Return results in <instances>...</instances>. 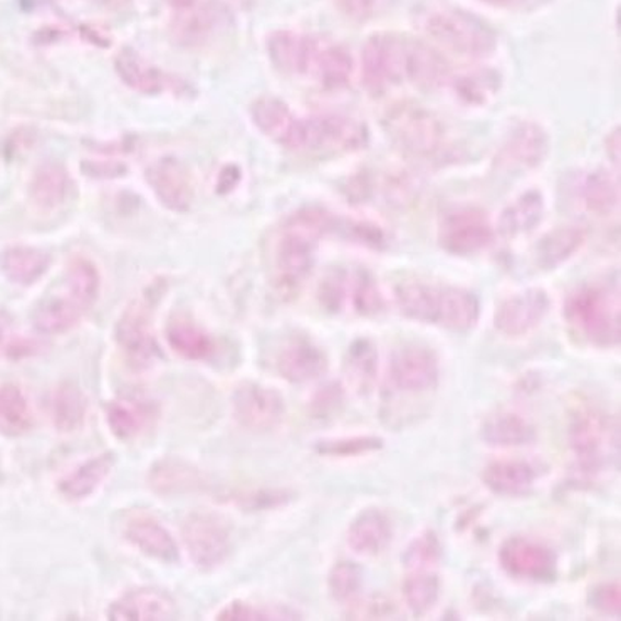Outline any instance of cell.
<instances>
[{
  "label": "cell",
  "instance_id": "c3c4849f",
  "mask_svg": "<svg viewBox=\"0 0 621 621\" xmlns=\"http://www.w3.org/2000/svg\"><path fill=\"white\" fill-rule=\"evenodd\" d=\"M0 352H2L5 358L18 361V359L39 355L43 352V343L14 333L11 326L5 321H2L0 323Z\"/></svg>",
  "mask_w": 621,
  "mask_h": 621
},
{
  "label": "cell",
  "instance_id": "4fadbf2b",
  "mask_svg": "<svg viewBox=\"0 0 621 621\" xmlns=\"http://www.w3.org/2000/svg\"><path fill=\"white\" fill-rule=\"evenodd\" d=\"M501 567L510 578L522 582L551 583L557 575V556L544 542L525 536H513L497 551Z\"/></svg>",
  "mask_w": 621,
  "mask_h": 621
},
{
  "label": "cell",
  "instance_id": "484cf974",
  "mask_svg": "<svg viewBox=\"0 0 621 621\" xmlns=\"http://www.w3.org/2000/svg\"><path fill=\"white\" fill-rule=\"evenodd\" d=\"M115 456L110 452L88 459L58 482L59 494L72 503L88 499L105 484L115 469Z\"/></svg>",
  "mask_w": 621,
  "mask_h": 621
},
{
  "label": "cell",
  "instance_id": "8992f818",
  "mask_svg": "<svg viewBox=\"0 0 621 621\" xmlns=\"http://www.w3.org/2000/svg\"><path fill=\"white\" fill-rule=\"evenodd\" d=\"M100 289V271L90 258H72L66 271L65 288L37 306L34 326L44 334H59L72 330L93 308Z\"/></svg>",
  "mask_w": 621,
  "mask_h": 621
},
{
  "label": "cell",
  "instance_id": "f5cc1de1",
  "mask_svg": "<svg viewBox=\"0 0 621 621\" xmlns=\"http://www.w3.org/2000/svg\"><path fill=\"white\" fill-rule=\"evenodd\" d=\"M340 9L345 12L348 18L356 19V21H364L373 14L375 2L377 0H336Z\"/></svg>",
  "mask_w": 621,
  "mask_h": 621
},
{
  "label": "cell",
  "instance_id": "f907efd6",
  "mask_svg": "<svg viewBox=\"0 0 621 621\" xmlns=\"http://www.w3.org/2000/svg\"><path fill=\"white\" fill-rule=\"evenodd\" d=\"M589 607L611 617H620L621 589L618 583H601L589 591Z\"/></svg>",
  "mask_w": 621,
  "mask_h": 621
},
{
  "label": "cell",
  "instance_id": "5b68a950",
  "mask_svg": "<svg viewBox=\"0 0 621 621\" xmlns=\"http://www.w3.org/2000/svg\"><path fill=\"white\" fill-rule=\"evenodd\" d=\"M395 299L400 313L409 320L459 333L472 330L481 314L479 299L456 286L406 280L396 288Z\"/></svg>",
  "mask_w": 621,
  "mask_h": 621
},
{
  "label": "cell",
  "instance_id": "74e56055",
  "mask_svg": "<svg viewBox=\"0 0 621 621\" xmlns=\"http://www.w3.org/2000/svg\"><path fill=\"white\" fill-rule=\"evenodd\" d=\"M542 214H544V204L541 194L528 192L504 210L499 220L501 234L506 238L528 234L539 226Z\"/></svg>",
  "mask_w": 621,
  "mask_h": 621
},
{
  "label": "cell",
  "instance_id": "60d3db41",
  "mask_svg": "<svg viewBox=\"0 0 621 621\" xmlns=\"http://www.w3.org/2000/svg\"><path fill=\"white\" fill-rule=\"evenodd\" d=\"M499 90V78L493 71H469L453 81L457 97L468 105H484Z\"/></svg>",
  "mask_w": 621,
  "mask_h": 621
},
{
  "label": "cell",
  "instance_id": "6da1fadb",
  "mask_svg": "<svg viewBox=\"0 0 621 621\" xmlns=\"http://www.w3.org/2000/svg\"><path fill=\"white\" fill-rule=\"evenodd\" d=\"M251 115L266 137L289 150L346 153L361 150L368 143V128L361 119L338 113L299 118L277 97H258Z\"/></svg>",
  "mask_w": 621,
  "mask_h": 621
},
{
  "label": "cell",
  "instance_id": "f1b7e54d",
  "mask_svg": "<svg viewBox=\"0 0 621 621\" xmlns=\"http://www.w3.org/2000/svg\"><path fill=\"white\" fill-rule=\"evenodd\" d=\"M481 438L487 446L499 449L529 446L536 440V428L519 413L499 412L485 418Z\"/></svg>",
  "mask_w": 621,
  "mask_h": 621
},
{
  "label": "cell",
  "instance_id": "836d02e7",
  "mask_svg": "<svg viewBox=\"0 0 621 621\" xmlns=\"http://www.w3.org/2000/svg\"><path fill=\"white\" fill-rule=\"evenodd\" d=\"M182 12L184 14L180 15L173 25V33L179 37L180 43L184 44H200L202 41L209 39L226 19L223 9L214 2L194 4Z\"/></svg>",
  "mask_w": 621,
  "mask_h": 621
},
{
  "label": "cell",
  "instance_id": "cb8c5ba5",
  "mask_svg": "<svg viewBox=\"0 0 621 621\" xmlns=\"http://www.w3.org/2000/svg\"><path fill=\"white\" fill-rule=\"evenodd\" d=\"M548 148L547 131L534 123H522L504 143L499 160L507 169H534L547 157Z\"/></svg>",
  "mask_w": 621,
  "mask_h": 621
},
{
  "label": "cell",
  "instance_id": "d6a6232c",
  "mask_svg": "<svg viewBox=\"0 0 621 621\" xmlns=\"http://www.w3.org/2000/svg\"><path fill=\"white\" fill-rule=\"evenodd\" d=\"M71 192V176L58 162H46L34 173L31 198L43 210H55L65 204Z\"/></svg>",
  "mask_w": 621,
  "mask_h": 621
},
{
  "label": "cell",
  "instance_id": "f6af8a7d",
  "mask_svg": "<svg viewBox=\"0 0 621 621\" xmlns=\"http://www.w3.org/2000/svg\"><path fill=\"white\" fill-rule=\"evenodd\" d=\"M383 438L377 435H358V437L324 438L314 444V450L326 457H356L377 452L383 449Z\"/></svg>",
  "mask_w": 621,
  "mask_h": 621
},
{
  "label": "cell",
  "instance_id": "bcb514c9",
  "mask_svg": "<svg viewBox=\"0 0 621 621\" xmlns=\"http://www.w3.org/2000/svg\"><path fill=\"white\" fill-rule=\"evenodd\" d=\"M296 614L288 610H271V608L255 607L244 600H234L227 603L217 613L220 621H267V620H298Z\"/></svg>",
  "mask_w": 621,
  "mask_h": 621
},
{
  "label": "cell",
  "instance_id": "44dd1931",
  "mask_svg": "<svg viewBox=\"0 0 621 621\" xmlns=\"http://www.w3.org/2000/svg\"><path fill=\"white\" fill-rule=\"evenodd\" d=\"M123 536L131 547L137 548L145 556L162 561V563H176L179 561V547L169 529L148 513H134L126 519Z\"/></svg>",
  "mask_w": 621,
  "mask_h": 621
},
{
  "label": "cell",
  "instance_id": "277c9868",
  "mask_svg": "<svg viewBox=\"0 0 621 621\" xmlns=\"http://www.w3.org/2000/svg\"><path fill=\"white\" fill-rule=\"evenodd\" d=\"M338 229V222L324 210H299L277 239L274 254V284L283 296H295L313 271L318 242Z\"/></svg>",
  "mask_w": 621,
  "mask_h": 621
},
{
  "label": "cell",
  "instance_id": "ee69618b",
  "mask_svg": "<svg viewBox=\"0 0 621 621\" xmlns=\"http://www.w3.org/2000/svg\"><path fill=\"white\" fill-rule=\"evenodd\" d=\"M582 198L589 212L608 214L618 202L617 185L607 173H589L583 182Z\"/></svg>",
  "mask_w": 621,
  "mask_h": 621
},
{
  "label": "cell",
  "instance_id": "603a6c76",
  "mask_svg": "<svg viewBox=\"0 0 621 621\" xmlns=\"http://www.w3.org/2000/svg\"><path fill=\"white\" fill-rule=\"evenodd\" d=\"M393 526L390 517L380 507L359 510L349 522L348 547L359 556H378L392 542Z\"/></svg>",
  "mask_w": 621,
  "mask_h": 621
},
{
  "label": "cell",
  "instance_id": "4dcf8cb0",
  "mask_svg": "<svg viewBox=\"0 0 621 621\" xmlns=\"http://www.w3.org/2000/svg\"><path fill=\"white\" fill-rule=\"evenodd\" d=\"M49 266V254L30 245H12L0 257V267L5 277L19 286H33L47 273Z\"/></svg>",
  "mask_w": 621,
  "mask_h": 621
},
{
  "label": "cell",
  "instance_id": "9c48e42d",
  "mask_svg": "<svg viewBox=\"0 0 621 621\" xmlns=\"http://www.w3.org/2000/svg\"><path fill=\"white\" fill-rule=\"evenodd\" d=\"M384 126L402 150L418 159H437L449 147L442 122L413 103L393 106L384 116Z\"/></svg>",
  "mask_w": 621,
  "mask_h": 621
},
{
  "label": "cell",
  "instance_id": "2e32d148",
  "mask_svg": "<svg viewBox=\"0 0 621 621\" xmlns=\"http://www.w3.org/2000/svg\"><path fill=\"white\" fill-rule=\"evenodd\" d=\"M493 239V226L481 210L447 214L438 227V244L453 255L478 254L488 248Z\"/></svg>",
  "mask_w": 621,
  "mask_h": 621
},
{
  "label": "cell",
  "instance_id": "83f0119b",
  "mask_svg": "<svg viewBox=\"0 0 621 621\" xmlns=\"http://www.w3.org/2000/svg\"><path fill=\"white\" fill-rule=\"evenodd\" d=\"M346 380L359 396L373 393L378 380V349L371 340L358 338L345 355Z\"/></svg>",
  "mask_w": 621,
  "mask_h": 621
},
{
  "label": "cell",
  "instance_id": "7dc6e473",
  "mask_svg": "<svg viewBox=\"0 0 621 621\" xmlns=\"http://www.w3.org/2000/svg\"><path fill=\"white\" fill-rule=\"evenodd\" d=\"M349 271L334 269L324 277L320 301L331 313H342L348 304Z\"/></svg>",
  "mask_w": 621,
  "mask_h": 621
},
{
  "label": "cell",
  "instance_id": "816d5d0a",
  "mask_svg": "<svg viewBox=\"0 0 621 621\" xmlns=\"http://www.w3.org/2000/svg\"><path fill=\"white\" fill-rule=\"evenodd\" d=\"M234 499L244 509H271V507H279L288 503L291 499V494L286 493V491L266 488V491H251V493L239 494Z\"/></svg>",
  "mask_w": 621,
  "mask_h": 621
},
{
  "label": "cell",
  "instance_id": "ffe728a7",
  "mask_svg": "<svg viewBox=\"0 0 621 621\" xmlns=\"http://www.w3.org/2000/svg\"><path fill=\"white\" fill-rule=\"evenodd\" d=\"M276 368L284 380L309 383L327 371V356L308 336H292L277 353Z\"/></svg>",
  "mask_w": 621,
  "mask_h": 621
},
{
  "label": "cell",
  "instance_id": "7c38bea8",
  "mask_svg": "<svg viewBox=\"0 0 621 621\" xmlns=\"http://www.w3.org/2000/svg\"><path fill=\"white\" fill-rule=\"evenodd\" d=\"M440 365L434 349L417 343L400 346L388 361L387 381L393 392L417 395L435 390Z\"/></svg>",
  "mask_w": 621,
  "mask_h": 621
},
{
  "label": "cell",
  "instance_id": "11a10c76",
  "mask_svg": "<svg viewBox=\"0 0 621 621\" xmlns=\"http://www.w3.org/2000/svg\"><path fill=\"white\" fill-rule=\"evenodd\" d=\"M485 2L494 5H509L514 4V2H519V0H485Z\"/></svg>",
  "mask_w": 621,
  "mask_h": 621
},
{
  "label": "cell",
  "instance_id": "7bdbcfd3",
  "mask_svg": "<svg viewBox=\"0 0 621 621\" xmlns=\"http://www.w3.org/2000/svg\"><path fill=\"white\" fill-rule=\"evenodd\" d=\"M331 598L338 603H352L364 588V572L353 561H338L327 576Z\"/></svg>",
  "mask_w": 621,
  "mask_h": 621
},
{
  "label": "cell",
  "instance_id": "d590c367",
  "mask_svg": "<svg viewBox=\"0 0 621 621\" xmlns=\"http://www.w3.org/2000/svg\"><path fill=\"white\" fill-rule=\"evenodd\" d=\"M88 412V399L78 384L66 381L56 388L50 396V415L59 432L78 430L84 424Z\"/></svg>",
  "mask_w": 621,
  "mask_h": 621
},
{
  "label": "cell",
  "instance_id": "30bf717a",
  "mask_svg": "<svg viewBox=\"0 0 621 621\" xmlns=\"http://www.w3.org/2000/svg\"><path fill=\"white\" fill-rule=\"evenodd\" d=\"M153 308L154 298L147 292L135 299L116 323V343L135 370H147L160 358L159 343L151 324Z\"/></svg>",
  "mask_w": 621,
  "mask_h": 621
},
{
  "label": "cell",
  "instance_id": "9a60e30c",
  "mask_svg": "<svg viewBox=\"0 0 621 621\" xmlns=\"http://www.w3.org/2000/svg\"><path fill=\"white\" fill-rule=\"evenodd\" d=\"M570 446L585 474H597L607 459L608 425L598 410L582 406L570 422Z\"/></svg>",
  "mask_w": 621,
  "mask_h": 621
},
{
  "label": "cell",
  "instance_id": "8d00e7d4",
  "mask_svg": "<svg viewBox=\"0 0 621 621\" xmlns=\"http://www.w3.org/2000/svg\"><path fill=\"white\" fill-rule=\"evenodd\" d=\"M403 598L415 617L434 610L440 598V578L437 570H410L403 579Z\"/></svg>",
  "mask_w": 621,
  "mask_h": 621
},
{
  "label": "cell",
  "instance_id": "ac0fdd59",
  "mask_svg": "<svg viewBox=\"0 0 621 621\" xmlns=\"http://www.w3.org/2000/svg\"><path fill=\"white\" fill-rule=\"evenodd\" d=\"M147 182L153 194L173 212H187L194 204L195 191L191 170L176 157H162L147 170Z\"/></svg>",
  "mask_w": 621,
  "mask_h": 621
},
{
  "label": "cell",
  "instance_id": "f546056e",
  "mask_svg": "<svg viewBox=\"0 0 621 621\" xmlns=\"http://www.w3.org/2000/svg\"><path fill=\"white\" fill-rule=\"evenodd\" d=\"M154 418V409L145 400L125 399L115 400L106 409V422L110 430L119 440H131L143 434L145 428Z\"/></svg>",
  "mask_w": 621,
  "mask_h": 621
},
{
  "label": "cell",
  "instance_id": "f35d334b",
  "mask_svg": "<svg viewBox=\"0 0 621 621\" xmlns=\"http://www.w3.org/2000/svg\"><path fill=\"white\" fill-rule=\"evenodd\" d=\"M33 427V412L21 388L15 384L0 387V434L19 437Z\"/></svg>",
  "mask_w": 621,
  "mask_h": 621
},
{
  "label": "cell",
  "instance_id": "52a82bcc",
  "mask_svg": "<svg viewBox=\"0 0 621 621\" xmlns=\"http://www.w3.org/2000/svg\"><path fill=\"white\" fill-rule=\"evenodd\" d=\"M564 318L591 345H620V296L603 284H585L567 296Z\"/></svg>",
  "mask_w": 621,
  "mask_h": 621
},
{
  "label": "cell",
  "instance_id": "ba28073f",
  "mask_svg": "<svg viewBox=\"0 0 621 621\" xmlns=\"http://www.w3.org/2000/svg\"><path fill=\"white\" fill-rule=\"evenodd\" d=\"M428 36L468 58H484L496 49L497 37L485 22L459 9H435L424 18Z\"/></svg>",
  "mask_w": 621,
  "mask_h": 621
},
{
  "label": "cell",
  "instance_id": "7402d4cb",
  "mask_svg": "<svg viewBox=\"0 0 621 621\" xmlns=\"http://www.w3.org/2000/svg\"><path fill=\"white\" fill-rule=\"evenodd\" d=\"M175 610V601L169 593L141 588L125 593L113 601L106 617L112 621H163L172 620Z\"/></svg>",
  "mask_w": 621,
  "mask_h": 621
},
{
  "label": "cell",
  "instance_id": "681fc988",
  "mask_svg": "<svg viewBox=\"0 0 621 621\" xmlns=\"http://www.w3.org/2000/svg\"><path fill=\"white\" fill-rule=\"evenodd\" d=\"M345 400V388L342 387V383L333 381V383L324 384L318 390L309 409H311L314 418H333L334 415L342 412Z\"/></svg>",
  "mask_w": 621,
  "mask_h": 621
},
{
  "label": "cell",
  "instance_id": "5bb4252c",
  "mask_svg": "<svg viewBox=\"0 0 621 621\" xmlns=\"http://www.w3.org/2000/svg\"><path fill=\"white\" fill-rule=\"evenodd\" d=\"M232 409L235 421L254 432L273 430L286 415L283 395L274 388L254 381H244L235 388Z\"/></svg>",
  "mask_w": 621,
  "mask_h": 621
},
{
  "label": "cell",
  "instance_id": "e575fe53",
  "mask_svg": "<svg viewBox=\"0 0 621 621\" xmlns=\"http://www.w3.org/2000/svg\"><path fill=\"white\" fill-rule=\"evenodd\" d=\"M585 232L579 227H561L544 235L536 245V264L550 271L566 263L585 244Z\"/></svg>",
  "mask_w": 621,
  "mask_h": 621
},
{
  "label": "cell",
  "instance_id": "db71d44e",
  "mask_svg": "<svg viewBox=\"0 0 621 621\" xmlns=\"http://www.w3.org/2000/svg\"><path fill=\"white\" fill-rule=\"evenodd\" d=\"M166 2L175 9H180V11H184V9H188L192 8V5L197 4V0H166Z\"/></svg>",
  "mask_w": 621,
  "mask_h": 621
},
{
  "label": "cell",
  "instance_id": "7a4b0ae2",
  "mask_svg": "<svg viewBox=\"0 0 621 621\" xmlns=\"http://www.w3.org/2000/svg\"><path fill=\"white\" fill-rule=\"evenodd\" d=\"M365 87L380 94L399 84L410 83L422 90H435L447 83L449 65L422 41L399 34H375L365 43Z\"/></svg>",
  "mask_w": 621,
  "mask_h": 621
},
{
  "label": "cell",
  "instance_id": "8fae6325",
  "mask_svg": "<svg viewBox=\"0 0 621 621\" xmlns=\"http://www.w3.org/2000/svg\"><path fill=\"white\" fill-rule=\"evenodd\" d=\"M182 538L192 563L205 572L220 566L232 547L226 519L209 510L188 514L182 526Z\"/></svg>",
  "mask_w": 621,
  "mask_h": 621
},
{
  "label": "cell",
  "instance_id": "3957f363",
  "mask_svg": "<svg viewBox=\"0 0 621 621\" xmlns=\"http://www.w3.org/2000/svg\"><path fill=\"white\" fill-rule=\"evenodd\" d=\"M267 50L279 71L309 78L326 90L346 87L352 80V55L324 37L277 31L267 39Z\"/></svg>",
  "mask_w": 621,
  "mask_h": 621
},
{
  "label": "cell",
  "instance_id": "1f68e13d",
  "mask_svg": "<svg viewBox=\"0 0 621 621\" xmlns=\"http://www.w3.org/2000/svg\"><path fill=\"white\" fill-rule=\"evenodd\" d=\"M166 340L176 355L191 361L210 359L217 349L212 336L187 318H175L170 321Z\"/></svg>",
  "mask_w": 621,
  "mask_h": 621
},
{
  "label": "cell",
  "instance_id": "b9f144b4",
  "mask_svg": "<svg viewBox=\"0 0 621 621\" xmlns=\"http://www.w3.org/2000/svg\"><path fill=\"white\" fill-rule=\"evenodd\" d=\"M442 542L434 531L427 529L422 534L415 536L406 547L402 556L405 572L410 570H437L442 561Z\"/></svg>",
  "mask_w": 621,
  "mask_h": 621
},
{
  "label": "cell",
  "instance_id": "d6986e66",
  "mask_svg": "<svg viewBox=\"0 0 621 621\" xmlns=\"http://www.w3.org/2000/svg\"><path fill=\"white\" fill-rule=\"evenodd\" d=\"M115 69L119 80L138 93H185L184 81L151 65L131 47L119 50L115 59Z\"/></svg>",
  "mask_w": 621,
  "mask_h": 621
},
{
  "label": "cell",
  "instance_id": "4316f807",
  "mask_svg": "<svg viewBox=\"0 0 621 621\" xmlns=\"http://www.w3.org/2000/svg\"><path fill=\"white\" fill-rule=\"evenodd\" d=\"M148 484L153 488L154 493L165 494H185L192 491H198L204 487L205 479L198 469L184 460L163 459L154 463L148 474Z\"/></svg>",
  "mask_w": 621,
  "mask_h": 621
},
{
  "label": "cell",
  "instance_id": "e0dca14e",
  "mask_svg": "<svg viewBox=\"0 0 621 621\" xmlns=\"http://www.w3.org/2000/svg\"><path fill=\"white\" fill-rule=\"evenodd\" d=\"M550 311V296L539 288L526 289L504 299L494 314V326L507 338H521L534 331Z\"/></svg>",
  "mask_w": 621,
  "mask_h": 621
},
{
  "label": "cell",
  "instance_id": "ab89813d",
  "mask_svg": "<svg viewBox=\"0 0 621 621\" xmlns=\"http://www.w3.org/2000/svg\"><path fill=\"white\" fill-rule=\"evenodd\" d=\"M348 302L359 317H377L384 309V298L377 280L367 271L349 273Z\"/></svg>",
  "mask_w": 621,
  "mask_h": 621
},
{
  "label": "cell",
  "instance_id": "d4e9b609",
  "mask_svg": "<svg viewBox=\"0 0 621 621\" xmlns=\"http://www.w3.org/2000/svg\"><path fill=\"white\" fill-rule=\"evenodd\" d=\"M538 472L526 460H496L482 472V482L491 493L504 497L526 496L534 487Z\"/></svg>",
  "mask_w": 621,
  "mask_h": 621
}]
</instances>
